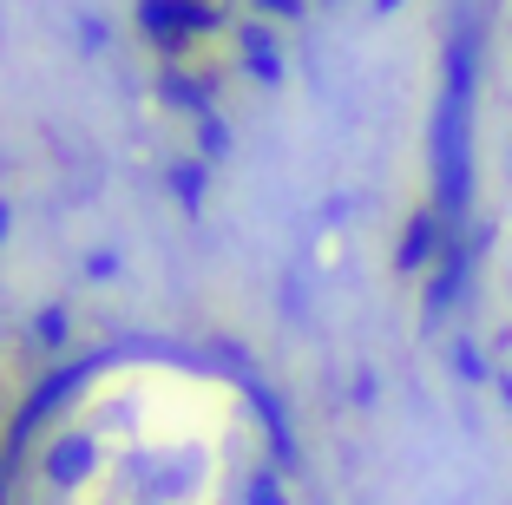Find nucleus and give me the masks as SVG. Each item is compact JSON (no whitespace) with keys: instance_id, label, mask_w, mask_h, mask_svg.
<instances>
[{"instance_id":"obj_1","label":"nucleus","mask_w":512,"mask_h":505,"mask_svg":"<svg viewBox=\"0 0 512 505\" xmlns=\"http://www.w3.org/2000/svg\"><path fill=\"white\" fill-rule=\"evenodd\" d=\"M230 394L171 368L106 374L53 433L46 505H283Z\"/></svg>"}]
</instances>
